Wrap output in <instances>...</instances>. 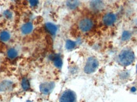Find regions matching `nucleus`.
Here are the masks:
<instances>
[{
  "label": "nucleus",
  "mask_w": 137,
  "mask_h": 102,
  "mask_svg": "<svg viewBox=\"0 0 137 102\" xmlns=\"http://www.w3.org/2000/svg\"><path fill=\"white\" fill-rule=\"evenodd\" d=\"M4 15H5V16L6 17H7V18H11V16H12L11 13L10 11H6L4 13Z\"/></svg>",
  "instance_id": "19"
},
{
  "label": "nucleus",
  "mask_w": 137,
  "mask_h": 102,
  "mask_svg": "<svg viewBox=\"0 0 137 102\" xmlns=\"http://www.w3.org/2000/svg\"><path fill=\"white\" fill-rule=\"evenodd\" d=\"M39 0H29V3L31 6H35L38 4Z\"/></svg>",
  "instance_id": "18"
},
{
  "label": "nucleus",
  "mask_w": 137,
  "mask_h": 102,
  "mask_svg": "<svg viewBox=\"0 0 137 102\" xmlns=\"http://www.w3.org/2000/svg\"><path fill=\"white\" fill-rule=\"evenodd\" d=\"M79 0H68L66 3L67 6L70 10H74L80 5Z\"/></svg>",
  "instance_id": "12"
},
{
  "label": "nucleus",
  "mask_w": 137,
  "mask_h": 102,
  "mask_svg": "<svg viewBox=\"0 0 137 102\" xmlns=\"http://www.w3.org/2000/svg\"><path fill=\"white\" fill-rule=\"evenodd\" d=\"M76 95L74 91L66 90L63 91L59 99V102H76Z\"/></svg>",
  "instance_id": "4"
},
{
  "label": "nucleus",
  "mask_w": 137,
  "mask_h": 102,
  "mask_svg": "<svg viewBox=\"0 0 137 102\" xmlns=\"http://www.w3.org/2000/svg\"><path fill=\"white\" fill-rule=\"evenodd\" d=\"M27 102H31V101H30V100H28V101H27Z\"/></svg>",
  "instance_id": "21"
},
{
  "label": "nucleus",
  "mask_w": 137,
  "mask_h": 102,
  "mask_svg": "<svg viewBox=\"0 0 137 102\" xmlns=\"http://www.w3.org/2000/svg\"><path fill=\"white\" fill-rule=\"evenodd\" d=\"M7 56L10 59H15L18 56V51L15 49L10 48L7 51Z\"/></svg>",
  "instance_id": "14"
},
{
  "label": "nucleus",
  "mask_w": 137,
  "mask_h": 102,
  "mask_svg": "<svg viewBox=\"0 0 137 102\" xmlns=\"http://www.w3.org/2000/svg\"><path fill=\"white\" fill-rule=\"evenodd\" d=\"M55 88V83L53 82H46L42 83L40 86L41 93L43 95H49L51 93Z\"/></svg>",
  "instance_id": "5"
},
{
  "label": "nucleus",
  "mask_w": 137,
  "mask_h": 102,
  "mask_svg": "<svg viewBox=\"0 0 137 102\" xmlns=\"http://www.w3.org/2000/svg\"><path fill=\"white\" fill-rule=\"evenodd\" d=\"M33 25L31 23H26L21 28V31L23 34H29L33 31Z\"/></svg>",
  "instance_id": "10"
},
{
  "label": "nucleus",
  "mask_w": 137,
  "mask_h": 102,
  "mask_svg": "<svg viewBox=\"0 0 137 102\" xmlns=\"http://www.w3.org/2000/svg\"><path fill=\"white\" fill-rule=\"evenodd\" d=\"M13 83L10 81H3L0 83V92L10 90L12 88Z\"/></svg>",
  "instance_id": "8"
},
{
  "label": "nucleus",
  "mask_w": 137,
  "mask_h": 102,
  "mask_svg": "<svg viewBox=\"0 0 137 102\" xmlns=\"http://www.w3.org/2000/svg\"><path fill=\"white\" fill-rule=\"evenodd\" d=\"M10 34L8 31H3L0 33V40L1 41L6 42L10 39Z\"/></svg>",
  "instance_id": "13"
},
{
  "label": "nucleus",
  "mask_w": 137,
  "mask_h": 102,
  "mask_svg": "<svg viewBox=\"0 0 137 102\" xmlns=\"http://www.w3.org/2000/svg\"><path fill=\"white\" fill-rule=\"evenodd\" d=\"M22 87L23 88V90L25 91H27L30 88V83H29V80L26 78H24L22 79Z\"/></svg>",
  "instance_id": "16"
},
{
  "label": "nucleus",
  "mask_w": 137,
  "mask_h": 102,
  "mask_svg": "<svg viewBox=\"0 0 137 102\" xmlns=\"http://www.w3.org/2000/svg\"><path fill=\"white\" fill-rule=\"evenodd\" d=\"M76 45V42L71 40H67L65 42V48L68 50H72L73 49L75 48Z\"/></svg>",
  "instance_id": "15"
},
{
  "label": "nucleus",
  "mask_w": 137,
  "mask_h": 102,
  "mask_svg": "<svg viewBox=\"0 0 137 102\" xmlns=\"http://www.w3.org/2000/svg\"><path fill=\"white\" fill-rule=\"evenodd\" d=\"M135 54L131 50L125 49L122 50L118 56V62L123 66H128L135 61Z\"/></svg>",
  "instance_id": "1"
},
{
  "label": "nucleus",
  "mask_w": 137,
  "mask_h": 102,
  "mask_svg": "<svg viewBox=\"0 0 137 102\" xmlns=\"http://www.w3.org/2000/svg\"><path fill=\"white\" fill-rule=\"evenodd\" d=\"M136 90H137V89H136L135 87H132L131 89V91H132V92H135Z\"/></svg>",
  "instance_id": "20"
},
{
  "label": "nucleus",
  "mask_w": 137,
  "mask_h": 102,
  "mask_svg": "<svg viewBox=\"0 0 137 102\" xmlns=\"http://www.w3.org/2000/svg\"><path fill=\"white\" fill-rule=\"evenodd\" d=\"M102 21L105 25H106V26H112V25H114V23L116 21V16L114 13H107L106 15H105L103 16Z\"/></svg>",
  "instance_id": "6"
},
{
  "label": "nucleus",
  "mask_w": 137,
  "mask_h": 102,
  "mask_svg": "<svg viewBox=\"0 0 137 102\" xmlns=\"http://www.w3.org/2000/svg\"><path fill=\"white\" fill-rule=\"evenodd\" d=\"M90 6L92 9L100 10L103 7V0H90Z\"/></svg>",
  "instance_id": "7"
},
{
  "label": "nucleus",
  "mask_w": 137,
  "mask_h": 102,
  "mask_svg": "<svg viewBox=\"0 0 137 102\" xmlns=\"http://www.w3.org/2000/svg\"><path fill=\"white\" fill-rule=\"evenodd\" d=\"M53 64H54L55 66L57 67V68H61L62 66V64H63V62H62V59L61 57L56 54L53 56Z\"/></svg>",
  "instance_id": "11"
},
{
  "label": "nucleus",
  "mask_w": 137,
  "mask_h": 102,
  "mask_svg": "<svg viewBox=\"0 0 137 102\" xmlns=\"http://www.w3.org/2000/svg\"><path fill=\"white\" fill-rule=\"evenodd\" d=\"M45 28L46 30L51 35H55L57 32V26L51 23H46Z\"/></svg>",
  "instance_id": "9"
},
{
  "label": "nucleus",
  "mask_w": 137,
  "mask_h": 102,
  "mask_svg": "<svg viewBox=\"0 0 137 102\" xmlns=\"http://www.w3.org/2000/svg\"><path fill=\"white\" fill-rule=\"evenodd\" d=\"M131 33L129 31L125 30L123 32L122 36H121V39L123 41L128 40L130 39V37H131Z\"/></svg>",
  "instance_id": "17"
},
{
  "label": "nucleus",
  "mask_w": 137,
  "mask_h": 102,
  "mask_svg": "<svg viewBox=\"0 0 137 102\" xmlns=\"http://www.w3.org/2000/svg\"><path fill=\"white\" fill-rule=\"evenodd\" d=\"M99 65L98 59L96 57L91 56L87 59L86 63L84 68V71L86 74H91L97 69Z\"/></svg>",
  "instance_id": "2"
},
{
  "label": "nucleus",
  "mask_w": 137,
  "mask_h": 102,
  "mask_svg": "<svg viewBox=\"0 0 137 102\" xmlns=\"http://www.w3.org/2000/svg\"><path fill=\"white\" fill-rule=\"evenodd\" d=\"M80 30L83 32H88L90 31L93 27V22L89 18H85L81 20L78 24Z\"/></svg>",
  "instance_id": "3"
},
{
  "label": "nucleus",
  "mask_w": 137,
  "mask_h": 102,
  "mask_svg": "<svg viewBox=\"0 0 137 102\" xmlns=\"http://www.w3.org/2000/svg\"></svg>",
  "instance_id": "22"
}]
</instances>
